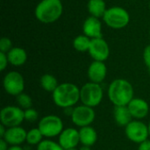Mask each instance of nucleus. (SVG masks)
I'll return each instance as SVG.
<instances>
[{
    "instance_id": "nucleus-1",
    "label": "nucleus",
    "mask_w": 150,
    "mask_h": 150,
    "mask_svg": "<svg viewBox=\"0 0 150 150\" xmlns=\"http://www.w3.org/2000/svg\"><path fill=\"white\" fill-rule=\"evenodd\" d=\"M107 94L109 100L114 106H125L134 98V91L130 82L123 78H118L110 83Z\"/></svg>"
},
{
    "instance_id": "nucleus-2",
    "label": "nucleus",
    "mask_w": 150,
    "mask_h": 150,
    "mask_svg": "<svg viewBox=\"0 0 150 150\" xmlns=\"http://www.w3.org/2000/svg\"><path fill=\"white\" fill-rule=\"evenodd\" d=\"M52 98L58 107L62 109L74 107L80 100V89L74 83H61L52 93Z\"/></svg>"
},
{
    "instance_id": "nucleus-3",
    "label": "nucleus",
    "mask_w": 150,
    "mask_h": 150,
    "mask_svg": "<svg viewBox=\"0 0 150 150\" xmlns=\"http://www.w3.org/2000/svg\"><path fill=\"white\" fill-rule=\"evenodd\" d=\"M63 11L61 0H42L35 8L36 18L44 24H51L60 18Z\"/></svg>"
},
{
    "instance_id": "nucleus-4",
    "label": "nucleus",
    "mask_w": 150,
    "mask_h": 150,
    "mask_svg": "<svg viewBox=\"0 0 150 150\" xmlns=\"http://www.w3.org/2000/svg\"><path fill=\"white\" fill-rule=\"evenodd\" d=\"M104 98V91L100 83L92 82L86 83L80 89V101L83 105L96 107L102 102Z\"/></svg>"
},
{
    "instance_id": "nucleus-5",
    "label": "nucleus",
    "mask_w": 150,
    "mask_h": 150,
    "mask_svg": "<svg viewBox=\"0 0 150 150\" xmlns=\"http://www.w3.org/2000/svg\"><path fill=\"white\" fill-rule=\"evenodd\" d=\"M103 19L109 27L112 29H121L128 25L130 16L124 8L113 6L106 10L103 16Z\"/></svg>"
},
{
    "instance_id": "nucleus-6",
    "label": "nucleus",
    "mask_w": 150,
    "mask_h": 150,
    "mask_svg": "<svg viewBox=\"0 0 150 150\" xmlns=\"http://www.w3.org/2000/svg\"><path fill=\"white\" fill-rule=\"evenodd\" d=\"M38 128L40 130L43 136L47 139L59 136L64 129L62 119L54 114L44 116L40 120Z\"/></svg>"
},
{
    "instance_id": "nucleus-7",
    "label": "nucleus",
    "mask_w": 150,
    "mask_h": 150,
    "mask_svg": "<svg viewBox=\"0 0 150 150\" xmlns=\"http://www.w3.org/2000/svg\"><path fill=\"white\" fill-rule=\"evenodd\" d=\"M25 120V111L19 106L7 105L0 112L1 124L9 127H18Z\"/></svg>"
},
{
    "instance_id": "nucleus-8",
    "label": "nucleus",
    "mask_w": 150,
    "mask_h": 150,
    "mask_svg": "<svg viewBox=\"0 0 150 150\" xmlns=\"http://www.w3.org/2000/svg\"><path fill=\"white\" fill-rule=\"evenodd\" d=\"M3 87L5 92L11 96H18L25 89V80L23 76L18 71L8 72L3 79Z\"/></svg>"
},
{
    "instance_id": "nucleus-9",
    "label": "nucleus",
    "mask_w": 150,
    "mask_h": 150,
    "mask_svg": "<svg viewBox=\"0 0 150 150\" xmlns=\"http://www.w3.org/2000/svg\"><path fill=\"white\" fill-rule=\"evenodd\" d=\"M125 134L129 141L140 144L147 141L149 136V126L138 120H132L125 127Z\"/></svg>"
},
{
    "instance_id": "nucleus-10",
    "label": "nucleus",
    "mask_w": 150,
    "mask_h": 150,
    "mask_svg": "<svg viewBox=\"0 0 150 150\" xmlns=\"http://www.w3.org/2000/svg\"><path fill=\"white\" fill-rule=\"evenodd\" d=\"M96 113L92 107L82 105L74 107L73 113L71 115V120L76 127L81 128L91 126L94 121Z\"/></svg>"
},
{
    "instance_id": "nucleus-11",
    "label": "nucleus",
    "mask_w": 150,
    "mask_h": 150,
    "mask_svg": "<svg viewBox=\"0 0 150 150\" xmlns=\"http://www.w3.org/2000/svg\"><path fill=\"white\" fill-rule=\"evenodd\" d=\"M88 52L94 61L105 62L109 57L110 48L108 43L103 38H96L91 39Z\"/></svg>"
},
{
    "instance_id": "nucleus-12",
    "label": "nucleus",
    "mask_w": 150,
    "mask_h": 150,
    "mask_svg": "<svg viewBox=\"0 0 150 150\" xmlns=\"http://www.w3.org/2000/svg\"><path fill=\"white\" fill-rule=\"evenodd\" d=\"M58 143L64 150L76 149L80 143L79 131L72 127L63 129L59 135Z\"/></svg>"
},
{
    "instance_id": "nucleus-13",
    "label": "nucleus",
    "mask_w": 150,
    "mask_h": 150,
    "mask_svg": "<svg viewBox=\"0 0 150 150\" xmlns=\"http://www.w3.org/2000/svg\"><path fill=\"white\" fill-rule=\"evenodd\" d=\"M127 107L133 116V119L138 120L147 117L149 112V105L148 102L140 98H134L127 105Z\"/></svg>"
},
{
    "instance_id": "nucleus-14",
    "label": "nucleus",
    "mask_w": 150,
    "mask_h": 150,
    "mask_svg": "<svg viewBox=\"0 0 150 150\" xmlns=\"http://www.w3.org/2000/svg\"><path fill=\"white\" fill-rule=\"evenodd\" d=\"M26 134L27 132L23 127L18 126L7 128V131L2 139H4L11 146H20L26 141Z\"/></svg>"
},
{
    "instance_id": "nucleus-15",
    "label": "nucleus",
    "mask_w": 150,
    "mask_h": 150,
    "mask_svg": "<svg viewBox=\"0 0 150 150\" xmlns=\"http://www.w3.org/2000/svg\"><path fill=\"white\" fill-rule=\"evenodd\" d=\"M87 74L91 82L101 83L106 77L107 68L104 62L94 61L90 64Z\"/></svg>"
},
{
    "instance_id": "nucleus-16",
    "label": "nucleus",
    "mask_w": 150,
    "mask_h": 150,
    "mask_svg": "<svg viewBox=\"0 0 150 150\" xmlns=\"http://www.w3.org/2000/svg\"><path fill=\"white\" fill-rule=\"evenodd\" d=\"M83 34L90 39L102 38V24L98 18L89 17L83 25Z\"/></svg>"
},
{
    "instance_id": "nucleus-17",
    "label": "nucleus",
    "mask_w": 150,
    "mask_h": 150,
    "mask_svg": "<svg viewBox=\"0 0 150 150\" xmlns=\"http://www.w3.org/2000/svg\"><path fill=\"white\" fill-rule=\"evenodd\" d=\"M7 57L10 64L15 67H19L25 63L27 60V54L24 48L15 47L7 53Z\"/></svg>"
},
{
    "instance_id": "nucleus-18",
    "label": "nucleus",
    "mask_w": 150,
    "mask_h": 150,
    "mask_svg": "<svg viewBox=\"0 0 150 150\" xmlns=\"http://www.w3.org/2000/svg\"><path fill=\"white\" fill-rule=\"evenodd\" d=\"M113 116H114L115 122L117 123L118 126H120V127H126L133 120V116H132L127 105L114 106Z\"/></svg>"
},
{
    "instance_id": "nucleus-19",
    "label": "nucleus",
    "mask_w": 150,
    "mask_h": 150,
    "mask_svg": "<svg viewBox=\"0 0 150 150\" xmlns=\"http://www.w3.org/2000/svg\"><path fill=\"white\" fill-rule=\"evenodd\" d=\"M78 131H79L80 143L83 146L92 147L97 142L98 134L92 127L88 126V127H81Z\"/></svg>"
},
{
    "instance_id": "nucleus-20",
    "label": "nucleus",
    "mask_w": 150,
    "mask_h": 150,
    "mask_svg": "<svg viewBox=\"0 0 150 150\" xmlns=\"http://www.w3.org/2000/svg\"><path fill=\"white\" fill-rule=\"evenodd\" d=\"M88 11L91 16L95 18H103L106 11V4L105 0H89L87 4Z\"/></svg>"
},
{
    "instance_id": "nucleus-21",
    "label": "nucleus",
    "mask_w": 150,
    "mask_h": 150,
    "mask_svg": "<svg viewBox=\"0 0 150 150\" xmlns=\"http://www.w3.org/2000/svg\"><path fill=\"white\" fill-rule=\"evenodd\" d=\"M40 83L41 88L47 92H54V91L59 85L58 81L55 76L51 74H45L40 77Z\"/></svg>"
},
{
    "instance_id": "nucleus-22",
    "label": "nucleus",
    "mask_w": 150,
    "mask_h": 150,
    "mask_svg": "<svg viewBox=\"0 0 150 150\" xmlns=\"http://www.w3.org/2000/svg\"><path fill=\"white\" fill-rule=\"evenodd\" d=\"M91 41V39H90L86 35L84 34L78 35L73 40V47L76 51H79V52L89 51Z\"/></svg>"
},
{
    "instance_id": "nucleus-23",
    "label": "nucleus",
    "mask_w": 150,
    "mask_h": 150,
    "mask_svg": "<svg viewBox=\"0 0 150 150\" xmlns=\"http://www.w3.org/2000/svg\"><path fill=\"white\" fill-rule=\"evenodd\" d=\"M43 134H41L40 130L37 128H32L27 132L26 134V142L29 145L34 146V145H39L42 141H43Z\"/></svg>"
},
{
    "instance_id": "nucleus-24",
    "label": "nucleus",
    "mask_w": 150,
    "mask_h": 150,
    "mask_svg": "<svg viewBox=\"0 0 150 150\" xmlns=\"http://www.w3.org/2000/svg\"><path fill=\"white\" fill-rule=\"evenodd\" d=\"M17 103L20 108L23 110H26L29 108H32L33 105V100L31 97L26 93H21L18 96H17Z\"/></svg>"
},
{
    "instance_id": "nucleus-25",
    "label": "nucleus",
    "mask_w": 150,
    "mask_h": 150,
    "mask_svg": "<svg viewBox=\"0 0 150 150\" xmlns=\"http://www.w3.org/2000/svg\"><path fill=\"white\" fill-rule=\"evenodd\" d=\"M37 150H64L58 142L51 140H43L38 146Z\"/></svg>"
},
{
    "instance_id": "nucleus-26",
    "label": "nucleus",
    "mask_w": 150,
    "mask_h": 150,
    "mask_svg": "<svg viewBox=\"0 0 150 150\" xmlns=\"http://www.w3.org/2000/svg\"><path fill=\"white\" fill-rule=\"evenodd\" d=\"M25 111V120L28 121V122H35L38 118H39V113L36 110L33 109V108H29Z\"/></svg>"
},
{
    "instance_id": "nucleus-27",
    "label": "nucleus",
    "mask_w": 150,
    "mask_h": 150,
    "mask_svg": "<svg viewBox=\"0 0 150 150\" xmlns=\"http://www.w3.org/2000/svg\"><path fill=\"white\" fill-rule=\"evenodd\" d=\"M12 48V42L7 37H3L0 40V52L7 54Z\"/></svg>"
},
{
    "instance_id": "nucleus-28",
    "label": "nucleus",
    "mask_w": 150,
    "mask_h": 150,
    "mask_svg": "<svg viewBox=\"0 0 150 150\" xmlns=\"http://www.w3.org/2000/svg\"><path fill=\"white\" fill-rule=\"evenodd\" d=\"M8 63H9V61H8L7 54L0 52V70L4 71L7 68Z\"/></svg>"
},
{
    "instance_id": "nucleus-29",
    "label": "nucleus",
    "mask_w": 150,
    "mask_h": 150,
    "mask_svg": "<svg viewBox=\"0 0 150 150\" xmlns=\"http://www.w3.org/2000/svg\"><path fill=\"white\" fill-rule=\"evenodd\" d=\"M143 60L146 66L150 69V45L147 46L143 51Z\"/></svg>"
},
{
    "instance_id": "nucleus-30",
    "label": "nucleus",
    "mask_w": 150,
    "mask_h": 150,
    "mask_svg": "<svg viewBox=\"0 0 150 150\" xmlns=\"http://www.w3.org/2000/svg\"><path fill=\"white\" fill-rule=\"evenodd\" d=\"M138 150H150V141L147 140L139 144Z\"/></svg>"
},
{
    "instance_id": "nucleus-31",
    "label": "nucleus",
    "mask_w": 150,
    "mask_h": 150,
    "mask_svg": "<svg viewBox=\"0 0 150 150\" xmlns=\"http://www.w3.org/2000/svg\"><path fill=\"white\" fill-rule=\"evenodd\" d=\"M8 143L4 140V139H0V150H8Z\"/></svg>"
},
{
    "instance_id": "nucleus-32",
    "label": "nucleus",
    "mask_w": 150,
    "mask_h": 150,
    "mask_svg": "<svg viewBox=\"0 0 150 150\" xmlns=\"http://www.w3.org/2000/svg\"><path fill=\"white\" fill-rule=\"evenodd\" d=\"M6 131H7V127L1 124V125H0V138H1V139L4 138V136Z\"/></svg>"
},
{
    "instance_id": "nucleus-33",
    "label": "nucleus",
    "mask_w": 150,
    "mask_h": 150,
    "mask_svg": "<svg viewBox=\"0 0 150 150\" xmlns=\"http://www.w3.org/2000/svg\"><path fill=\"white\" fill-rule=\"evenodd\" d=\"M8 150H24L20 146H11Z\"/></svg>"
},
{
    "instance_id": "nucleus-34",
    "label": "nucleus",
    "mask_w": 150,
    "mask_h": 150,
    "mask_svg": "<svg viewBox=\"0 0 150 150\" xmlns=\"http://www.w3.org/2000/svg\"><path fill=\"white\" fill-rule=\"evenodd\" d=\"M79 150H91V147H88V146H82Z\"/></svg>"
},
{
    "instance_id": "nucleus-35",
    "label": "nucleus",
    "mask_w": 150,
    "mask_h": 150,
    "mask_svg": "<svg viewBox=\"0 0 150 150\" xmlns=\"http://www.w3.org/2000/svg\"><path fill=\"white\" fill-rule=\"evenodd\" d=\"M149 136H150V122H149Z\"/></svg>"
},
{
    "instance_id": "nucleus-36",
    "label": "nucleus",
    "mask_w": 150,
    "mask_h": 150,
    "mask_svg": "<svg viewBox=\"0 0 150 150\" xmlns=\"http://www.w3.org/2000/svg\"><path fill=\"white\" fill-rule=\"evenodd\" d=\"M68 150H77L76 149H68Z\"/></svg>"
},
{
    "instance_id": "nucleus-37",
    "label": "nucleus",
    "mask_w": 150,
    "mask_h": 150,
    "mask_svg": "<svg viewBox=\"0 0 150 150\" xmlns=\"http://www.w3.org/2000/svg\"><path fill=\"white\" fill-rule=\"evenodd\" d=\"M149 33H150V31H149Z\"/></svg>"
}]
</instances>
